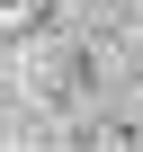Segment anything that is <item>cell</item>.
Wrapping results in <instances>:
<instances>
[{"instance_id":"obj_1","label":"cell","mask_w":143,"mask_h":152,"mask_svg":"<svg viewBox=\"0 0 143 152\" xmlns=\"http://www.w3.org/2000/svg\"><path fill=\"white\" fill-rule=\"evenodd\" d=\"M36 18V0H0V27H27Z\"/></svg>"}]
</instances>
